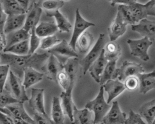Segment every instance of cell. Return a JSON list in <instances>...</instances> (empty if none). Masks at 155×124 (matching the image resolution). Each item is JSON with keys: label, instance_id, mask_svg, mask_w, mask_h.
<instances>
[{"label": "cell", "instance_id": "49", "mask_svg": "<svg viewBox=\"0 0 155 124\" xmlns=\"http://www.w3.org/2000/svg\"><path fill=\"white\" fill-rule=\"evenodd\" d=\"M148 74H149V76H152V77H155V69H154V70H153V72H151V73H148Z\"/></svg>", "mask_w": 155, "mask_h": 124}, {"label": "cell", "instance_id": "50", "mask_svg": "<svg viewBox=\"0 0 155 124\" xmlns=\"http://www.w3.org/2000/svg\"><path fill=\"white\" fill-rule=\"evenodd\" d=\"M151 124H155V118H154V120H153V122H152V123Z\"/></svg>", "mask_w": 155, "mask_h": 124}, {"label": "cell", "instance_id": "18", "mask_svg": "<svg viewBox=\"0 0 155 124\" xmlns=\"http://www.w3.org/2000/svg\"><path fill=\"white\" fill-rule=\"evenodd\" d=\"M107 63L108 60L105 58L103 49L99 57L94 62V64L88 69V72H89L91 77L99 84L100 83L101 76Z\"/></svg>", "mask_w": 155, "mask_h": 124}, {"label": "cell", "instance_id": "30", "mask_svg": "<svg viewBox=\"0 0 155 124\" xmlns=\"http://www.w3.org/2000/svg\"><path fill=\"white\" fill-rule=\"evenodd\" d=\"M138 113L147 124H151L155 118V99L143 104L138 109Z\"/></svg>", "mask_w": 155, "mask_h": 124}, {"label": "cell", "instance_id": "35", "mask_svg": "<svg viewBox=\"0 0 155 124\" xmlns=\"http://www.w3.org/2000/svg\"><path fill=\"white\" fill-rule=\"evenodd\" d=\"M65 1L62 0H46L41 3L42 8L45 10L46 14L53 13L64 7Z\"/></svg>", "mask_w": 155, "mask_h": 124}, {"label": "cell", "instance_id": "24", "mask_svg": "<svg viewBox=\"0 0 155 124\" xmlns=\"http://www.w3.org/2000/svg\"><path fill=\"white\" fill-rule=\"evenodd\" d=\"M23 104V103H18L9 105L6 108L8 109L10 113L14 116L23 120L30 124H35L34 119L27 113Z\"/></svg>", "mask_w": 155, "mask_h": 124}, {"label": "cell", "instance_id": "6", "mask_svg": "<svg viewBox=\"0 0 155 124\" xmlns=\"http://www.w3.org/2000/svg\"><path fill=\"white\" fill-rule=\"evenodd\" d=\"M49 54L53 55L61 64L64 65L69 59L73 58H78L76 51L73 49L69 43L65 40H62L58 45L51 49L48 50Z\"/></svg>", "mask_w": 155, "mask_h": 124}, {"label": "cell", "instance_id": "41", "mask_svg": "<svg viewBox=\"0 0 155 124\" xmlns=\"http://www.w3.org/2000/svg\"><path fill=\"white\" fill-rule=\"evenodd\" d=\"M124 124H147L139 114L135 113L132 109H130L129 113V117L126 118Z\"/></svg>", "mask_w": 155, "mask_h": 124}, {"label": "cell", "instance_id": "15", "mask_svg": "<svg viewBox=\"0 0 155 124\" xmlns=\"http://www.w3.org/2000/svg\"><path fill=\"white\" fill-rule=\"evenodd\" d=\"M102 86L104 88V92H106L108 94L107 102L109 104L112 102V100L118 97L126 90L124 84L119 80H109L105 83Z\"/></svg>", "mask_w": 155, "mask_h": 124}, {"label": "cell", "instance_id": "16", "mask_svg": "<svg viewBox=\"0 0 155 124\" xmlns=\"http://www.w3.org/2000/svg\"><path fill=\"white\" fill-rule=\"evenodd\" d=\"M26 16V14L8 15L3 28L5 35L23 28L25 24Z\"/></svg>", "mask_w": 155, "mask_h": 124}, {"label": "cell", "instance_id": "34", "mask_svg": "<svg viewBox=\"0 0 155 124\" xmlns=\"http://www.w3.org/2000/svg\"><path fill=\"white\" fill-rule=\"evenodd\" d=\"M140 81V92L146 94L149 91L155 88V77L147 74H141L138 76Z\"/></svg>", "mask_w": 155, "mask_h": 124}, {"label": "cell", "instance_id": "10", "mask_svg": "<svg viewBox=\"0 0 155 124\" xmlns=\"http://www.w3.org/2000/svg\"><path fill=\"white\" fill-rule=\"evenodd\" d=\"M126 120V114L121 111L117 101H114L101 122L104 124H124Z\"/></svg>", "mask_w": 155, "mask_h": 124}, {"label": "cell", "instance_id": "7", "mask_svg": "<svg viewBox=\"0 0 155 124\" xmlns=\"http://www.w3.org/2000/svg\"><path fill=\"white\" fill-rule=\"evenodd\" d=\"M95 24L91 22L85 20L81 16L79 8H77L75 14V21L73 28V31L69 45L76 51V44L78 38L84 33L87 28L91 26H94Z\"/></svg>", "mask_w": 155, "mask_h": 124}, {"label": "cell", "instance_id": "36", "mask_svg": "<svg viewBox=\"0 0 155 124\" xmlns=\"http://www.w3.org/2000/svg\"><path fill=\"white\" fill-rule=\"evenodd\" d=\"M57 83L62 87L64 91H68L70 89H73L74 85L71 83L69 76L67 74L64 69L61 70L57 76Z\"/></svg>", "mask_w": 155, "mask_h": 124}, {"label": "cell", "instance_id": "2", "mask_svg": "<svg viewBox=\"0 0 155 124\" xmlns=\"http://www.w3.org/2000/svg\"><path fill=\"white\" fill-rule=\"evenodd\" d=\"M104 88L102 86H100L99 91L94 99L86 104L85 108L91 111L94 116V124H97L102 122L104 117L106 116L109 111L111 106L107 103L105 100L104 96Z\"/></svg>", "mask_w": 155, "mask_h": 124}, {"label": "cell", "instance_id": "14", "mask_svg": "<svg viewBox=\"0 0 155 124\" xmlns=\"http://www.w3.org/2000/svg\"><path fill=\"white\" fill-rule=\"evenodd\" d=\"M63 69V65L54 57L50 54L43 69V74H45L49 80L57 83V76L59 72Z\"/></svg>", "mask_w": 155, "mask_h": 124}, {"label": "cell", "instance_id": "20", "mask_svg": "<svg viewBox=\"0 0 155 124\" xmlns=\"http://www.w3.org/2000/svg\"><path fill=\"white\" fill-rule=\"evenodd\" d=\"M80 69H81L80 65V60L78 58H73L69 59L63 65V69L69 76L71 83L74 86L77 81Z\"/></svg>", "mask_w": 155, "mask_h": 124}, {"label": "cell", "instance_id": "9", "mask_svg": "<svg viewBox=\"0 0 155 124\" xmlns=\"http://www.w3.org/2000/svg\"><path fill=\"white\" fill-rule=\"evenodd\" d=\"M145 70L141 64L125 60L119 69V77L117 80L123 82L130 77L138 76L139 74H143Z\"/></svg>", "mask_w": 155, "mask_h": 124}, {"label": "cell", "instance_id": "29", "mask_svg": "<svg viewBox=\"0 0 155 124\" xmlns=\"http://www.w3.org/2000/svg\"><path fill=\"white\" fill-rule=\"evenodd\" d=\"M116 62L117 61H108L101 76L100 83H99L101 86H103L105 83L109 80L118 79L119 69L116 67Z\"/></svg>", "mask_w": 155, "mask_h": 124}, {"label": "cell", "instance_id": "42", "mask_svg": "<svg viewBox=\"0 0 155 124\" xmlns=\"http://www.w3.org/2000/svg\"><path fill=\"white\" fill-rule=\"evenodd\" d=\"M33 119L35 122V124H55L51 118H49L47 114L34 113Z\"/></svg>", "mask_w": 155, "mask_h": 124}, {"label": "cell", "instance_id": "28", "mask_svg": "<svg viewBox=\"0 0 155 124\" xmlns=\"http://www.w3.org/2000/svg\"><path fill=\"white\" fill-rule=\"evenodd\" d=\"M48 17H53L56 21V24L60 33H69L72 29V24L68 19L60 12L56 11L53 13L46 14Z\"/></svg>", "mask_w": 155, "mask_h": 124}, {"label": "cell", "instance_id": "39", "mask_svg": "<svg viewBox=\"0 0 155 124\" xmlns=\"http://www.w3.org/2000/svg\"><path fill=\"white\" fill-rule=\"evenodd\" d=\"M35 28H34L30 31V38L29 39L30 42V51L29 54L35 53V51L38 47H40L41 39L38 37L35 33Z\"/></svg>", "mask_w": 155, "mask_h": 124}, {"label": "cell", "instance_id": "21", "mask_svg": "<svg viewBox=\"0 0 155 124\" xmlns=\"http://www.w3.org/2000/svg\"><path fill=\"white\" fill-rule=\"evenodd\" d=\"M94 116L93 113L87 108L78 109L76 107L73 113L72 124H94Z\"/></svg>", "mask_w": 155, "mask_h": 124}, {"label": "cell", "instance_id": "11", "mask_svg": "<svg viewBox=\"0 0 155 124\" xmlns=\"http://www.w3.org/2000/svg\"><path fill=\"white\" fill-rule=\"evenodd\" d=\"M127 25L120 14L117 12L115 19L108 28L110 42H115L118 38L123 36L126 31Z\"/></svg>", "mask_w": 155, "mask_h": 124}, {"label": "cell", "instance_id": "51", "mask_svg": "<svg viewBox=\"0 0 155 124\" xmlns=\"http://www.w3.org/2000/svg\"><path fill=\"white\" fill-rule=\"evenodd\" d=\"M97 124H104V123H103V122H100V123H97Z\"/></svg>", "mask_w": 155, "mask_h": 124}, {"label": "cell", "instance_id": "23", "mask_svg": "<svg viewBox=\"0 0 155 124\" xmlns=\"http://www.w3.org/2000/svg\"><path fill=\"white\" fill-rule=\"evenodd\" d=\"M30 38V32L27 31L26 30L23 29V28L13 31L9 33V34L6 35L7 46L5 49L12 46L18 43L29 40Z\"/></svg>", "mask_w": 155, "mask_h": 124}, {"label": "cell", "instance_id": "31", "mask_svg": "<svg viewBox=\"0 0 155 124\" xmlns=\"http://www.w3.org/2000/svg\"><path fill=\"white\" fill-rule=\"evenodd\" d=\"M134 16L135 23L138 24L140 21L147 19V14L145 5L138 3L135 0H131L128 5Z\"/></svg>", "mask_w": 155, "mask_h": 124}, {"label": "cell", "instance_id": "4", "mask_svg": "<svg viewBox=\"0 0 155 124\" xmlns=\"http://www.w3.org/2000/svg\"><path fill=\"white\" fill-rule=\"evenodd\" d=\"M104 34L99 35L96 42L84 58L80 61L81 70L84 75H85L91 66L101 55L104 47Z\"/></svg>", "mask_w": 155, "mask_h": 124}, {"label": "cell", "instance_id": "26", "mask_svg": "<svg viewBox=\"0 0 155 124\" xmlns=\"http://www.w3.org/2000/svg\"><path fill=\"white\" fill-rule=\"evenodd\" d=\"M58 30L56 23L52 22H41L35 28L37 35L42 38L54 35Z\"/></svg>", "mask_w": 155, "mask_h": 124}, {"label": "cell", "instance_id": "19", "mask_svg": "<svg viewBox=\"0 0 155 124\" xmlns=\"http://www.w3.org/2000/svg\"><path fill=\"white\" fill-rule=\"evenodd\" d=\"M44 74L34 68H28L24 71L23 85L26 89L30 88L34 84L41 82L44 77Z\"/></svg>", "mask_w": 155, "mask_h": 124}, {"label": "cell", "instance_id": "48", "mask_svg": "<svg viewBox=\"0 0 155 124\" xmlns=\"http://www.w3.org/2000/svg\"><path fill=\"white\" fill-rule=\"evenodd\" d=\"M7 15L6 13L5 12V11L3 8L2 2L0 1V28H2L3 29L5 22H6L7 18Z\"/></svg>", "mask_w": 155, "mask_h": 124}, {"label": "cell", "instance_id": "22", "mask_svg": "<svg viewBox=\"0 0 155 124\" xmlns=\"http://www.w3.org/2000/svg\"><path fill=\"white\" fill-rule=\"evenodd\" d=\"M94 38L89 31H85L78 38L76 44V50L82 54L90 51L93 46Z\"/></svg>", "mask_w": 155, "mask_h": 124}, {"label": "cell", "instance_id": "47", "mask_svg": "<svg viewBox=\"0 0 155 124\" xmlns=\"http://www.w3.org/2000/svg\"><path fill=\"white\" fill-rule=\"evenodd\" d=\"M0 124H14V123L10 116L0 111Z\"/></svg>", "mask_w": 155, "mask_h": 124}, {"label": "cell", "instance_id": "25", "mask_svg": "<svg viewBox=\"0 0 155 124\" xmlns=\"http://www.w3.org/2000/svg\"><path fill=\"white\" fill-rule=\"evenodd\" d=\"M65 114L59 97L54 96L52 100L51 119L55 124H64Z\"/></svg>", "mask_w": 155, "mask_h": 124}, {"label": "cell", "instance_id": "46", "mask_svg": "<svg viewBox=\"0 0 155 124\" xmlns=\"http://www.w3.org/2000/svg\"><path fill=\"white\" fill-rule=\"evenodd\" d=\"M7 46L6 35L4 33L3 29L0 28V53L3 52L4 49Z\"/></svg>", "mask_w": 155, "mask_h": 124}, {"label": "cell", "instance_id": "45", "mask_svg": "<svg viewBox=\"0 0 155 124\" xmlns=\"http://www.w3.org/2000/svg\"><path fill=\"white\" fill-rule=\"evenodd\" d=\"M147 15L155 17V0H151L145 4Z\"/></svg>", "mask_w": 155, "mask_h": 124}, {"label": "cell", "instance_id": "40", "mask_svg": "<svg viewBox=\"0 0 155 124\" xmlns=\"http://www.w3.org/2000/svg\"><path fill=\"white\" fill-rule=\"evenodd\" d=\"M10 71L8 65L0 64V91L2 92L5 89Z\"/></svg>", "mask_w": 155, "mask_h": 124}, {"label": "cell", "instance_id": "27", "mask_svg": "<svg viewBox=\"0 0 155 124\" xmlns=\"http://www.w3.org/2000/svg\"><path fill=\"white\" fill-rule=\"evenodd\" d=\"M3 8L7 15L26 14L18 0H3L1 1Z\"/></svg>", "mask_w": 155, "mask_h": 124}, {"label": "cell", "instance_id": "8", "mask_svg": "<svg viewBox=\"0 0 155 124\" xmlns=\"http://www.w3.org/2000/svg\"><path fill=\"white\" fill-rule=\"evenodd\" d=\"M42 14V8L39 2L33 1L30 7L28 10L26 16L25 24L23 29L30 32L33 28L36 27L41 19Z\"/></svg>", "mask_w": 155, "mask_h": 124}, {"label": "cell", "instance_id": "3", "mask_svg": "<svg viewBox=\"0 0 155 124\" xmlns=\"http://www.w3.org/2000/svg\"><path fill=\"white\" fill-rule=\"evenodd\" d=\"M5 90L9 92L12 97L19 103L24 104L26 101L29 100V98L26 94V88L23 85L21 79L15 75L11 70L10 71Z\"/></svg>", "mask_w": 155, "mask_h": 124}, {"label": "cell", "instance_id": "43", "mask_svg": "<svg viewBox=\"0 0 155 124\" xmlns=\"http://www.w3.org/2000/svg\"><path fill=\"white\" fill-rule=\"evenodd\" d=\"M126 89L130 91H134L140 85L139 79L137 76L130 77L124 81Z\"/></svg>", "mask_w": 155, "mask_h": 124}, {"label": "cell", "instance_id": "13", "mask_svg": "<svg viewBox=\"0 0 155 124\" xmlns=\"http://www.w3.org/2000/svg\"><path fill=\"white\" fill-rule=\"evenodd\" d=\"M29 106L35 113L46 114L44 107V90L32 88L31 97L29 99Z\"/></svg>", "mask_w": 155, "mask_h": 124}, {"label": "cell", "instance_id": "37", "mask_svg": "<svg viewBox=\"0 0 155 124\" xmlns=\"http://www.w3.org/2000/svg\"><path fill=\"white\" fill-rule=\"evenodd\" d=\"M18 103V101L14 99L7 90L5 89L2 92L0 91V109Z\"/></svg>", "mask_w": 155, "mask_h": 124}, {"label": "cell", "instance_id": "1", "mask_svg": "<svg viewBox=\"0 0 155 124\" xmlns=\"http://www.w3.org/2000/svg\"><path fill=\"white\" fill-rule=\"evenodd\" d=\"M49 55L47 53L18 56L2 52L0 53V64L9 65L10 70L21 79L23 77L25 70L28 68H34L39 72H43Z\"/></svg>", "mask_w": 155, "mask_h": 124}, {"label": "cell", "instance_id": "33", "mask_svg": "<svg viewBox=\"0 0 155 124\" xmlns=\"http://www.w3.org/2000/svg\"><path fill=\"white\" fill-rule=\"evenodd\" d=\"M30 42L29 40L18 43L8 48L4 49L3 53L12 54L14 55L24 56L29 54Z\"/></svg>", "mask_w": 155, "mask_h": 124}, {"label": "cell", "instance_id": "38", "mask_svg": "<svg viewBox=\"0 0 155 124\" xmlns=\"http://www.w3.org/2000/svg\"><path fill=\"white\" fill-rule=\"evenodd\" d=\"M62 40H60L56 35L48 37L41 39L40 48L42 50H49L56 46Z\"/></svg>", "mask_w": 155, "mask_h": 124}, {"label": "cell", "instance_id": "17", "mask_svg": "<svg viewBox=\"0 0 155 124\" xmlns=\"http://www.w3.org/2000/svg\"><path fill=\"white\" fill-rule=\"evenodd\" d=\"M73 89L68 91H64L60 94V103L62 105L64 114L67 115L72 122L73 120V113L76 105L74 103L73 96H72Z\"/></svg>", "mask_w": 155, "mask_h": 124}, {"label": "cell", "instance_id": "32", "mask_svg": "<svg viewBox=\"0 0 155 124\" xmlns=\"http://www.w3.org/2000/svg\"><path fill=\"white\" fill-rule=\"evenodd\" d=\"M104 54L108 61H117L121 55L120 47L115 42H110L104 46Z\"/></svg>", "mask_w": 155, "mask_h": 124}, {"label": "cell", "instance_id": "12", "mask_svg": "<svg viewBox=\"0 0 155 124\" xmlns=\"http://www.w3.org/2000/svg\"><path fill=\"white\" fill-rule=\"evenodd\" d=\"M131 30L138 33L143 37H147L152 42L155 40V21L144 19L138 24L132 25Z\"/></svg>", "mask_w": 155, "mask_h": 124}, {"label": "cell", "instance_id": "44", "mask_svg": "<svg viewBox=\"0 0 155 124\" xmlns=\"http://www.w3.org/2000/svg\"><path fill=\"white\" fill-rule=\"evenodd\" d=\"M0 111L3 113H5V114L8 115V116H10L11 118H12V119L13 120L14 124H30L29 123L26 122V121L22 120V119H20V118H17V117L14 116V115H12V114L10 113V111H8V109L7 108H1V109H0Z\"/></svg>", "mask_w": 155, "mask_h": 124}, {"label": "cell", "instance_id": "5", "mask_svg": "<svg viewBox=\"0 0 155 124\" xmlns=\"http://www.w3.org/2000/svg\"><path fill=\"white\" fill-rule=\"evenodd\" d=\"M127 43L129 45L132 56L139 58L144 61H147L150 59L148 54V49L152 46L153 42L147 37H143L137 40L128 39Z\"/></svg>", "mask_w": 155, "mask_h": 124}]
</instances>
